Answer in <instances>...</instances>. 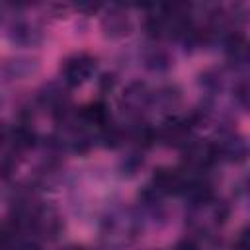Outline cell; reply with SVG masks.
Masks as SVG:
<instances>
[{"instance_id":"obj_1","label":"cell","mask_w":250,"mask_h":250,"mask_svg":"<svg viewBox=\"0 0 250 250\" xmlns=\"http://www.w3.org/2000/svg\"><path fill=\"white\" fill-rule=\"evenodd\" d=\"M94 70H96V57H92L90 53H84V51L68 55L61 64L62 80L68 86H82L84 82H88L92 78Z\"/></svg>"},{"instance_id":"obj_2","label":"cell","mask_w":250,"mask_h":250,"mask_svg":"<svg viewBox=\"0 0 250 250\" xmlns=\"http://www.w3.org/2000/svg\"><path fill=\"white\" fill-rule=\"evenodd\" d=\"M182 150H184V166H186V170H189L193 174L209 170L215 164V160L219 158L215 143H211V141L191 139Z\"/></svg>"},{"instance_id":"obj_3","label":"cell","mask_w":250,"mask_h":250,"mask_svg":"<svg viewBox=\"0 0 250 250\" xmlns=\"http://www.w3.org/2000/svg\"><path fill=\"white\" fill-rule=\"evenodd\" d=\"M29 227L39 232L43 238H57L59 232L62 230V217L55 207L49 205H37L29 211L27 215Z\"/></svg>"},{"instance_id":"obj_4","label":"cell","mask_w":250,"mask_h":250,"mask_svg":"<svg viewBox=\"0 0 250 250\" xmlns=\"http://www.w3.org/2000/svg\"><path fill=\"white\" fill-rule=\"evenodd\" d=\"M191 121L189 119H168L166 123H162V127L156 133V141H160L166 146H174V148H184L189 141H191Z\"/></svg>"},{"instance_id":"obj_5","label":"cell","mask_w":250,"mask_h":250,"mask_svg":"<svg viewBox=\"0 0 250 250\" xmlns=\"http://www.w3.org/2000/svg\"><path fill=\"white\" fill-rule=\"evenodd\" d=\"M188 182V176L182 170L176 168H156L152 174V184L148 186L152 191H156L158 195H170V193H182L184 186Z\"/></svg>"},{"instance_id":"obj_6","label":"cell","mask_w":250,"mask_h":250,"mask_svg":"<svg viewBox=\"0 0 250 250\" xmlns=\"http://www.w3.org/2000/svg\"><path fill=\"white\" fill-rule=\"evenodd\" d=\"M102 31L109 39H121L131 33V20L119 6H111L102 16Z\"/></svg>"},{"instance_id":"obj_7","label":"cell","mask_w":250,"mask_h":250,"mask_svg":"<svg viewBox=\"0 0 250 250\" xmlns=\"http://www.w3.org/2000/svg\"><path fill=\"white\" fill-rule=\"evenodd\" d=\"M150 100H152V92L145 82H131L121 96V105L125 107L127 113L139 115L150 107Z\"/></svg>"},{"instance_id":"obj_8","label":"cell","mask_w":250,"mask_h":250,"mask_svg":"<svg viewBox=\"0 0 250 250\" xmlns=\"http://www.w3.org/2000/svg\"><path fill=\"white\" fill-rule=\"evenodd\" d=\"M217 156H225L230 162H242L246 158V143L240 135L227 133L219 143H215Z\"/></svg>"},{"instance_id":"obj_9","label":"cell","mask_w":250,"mask_h":250,"mask_svg":"<svg viewBox=\"0 0 250 250\" xmlns=\"http://www.w3.org/2000/svg\"><path fill=\"white\" fill-rule=\"evenodd\" d=\"M78 119L82 125H92L96 129H105L109 125V111L105 107V104L102 102H92L86 104L80 111H78Z\"/></svg>"},{"instance_id":"obj_10","label":"cell","mask_w":250,"mask_h":250,"mask_svg":"<svg viewBox=\"0 0 250 250\" xmlns=\"http://www.w3.org/2000/svg\"><path fill=\"white\" fill-rule=\"evenodd\" d=\"M182 102V94L176 86H162L156 92H152L150 107L156 105L160 111H174Z\"/></svg>"},{"instance_id":"obj_11","label":"cell","mask_w":250,"mask_h":250,"mask_svg":"<svg viewBox=\"0 0 250 250\" xmlns=\"http://www.w3.org/2000/svg\"><path fill=\"white\" fill-rule=\"evenodd\" d=\"M8 141L12 143V148L16 152H25L35 145V133L25 125H18L8 133Z\"/></svg>"},{"instance_id":"obj_12","label":"cell","mask_w":250,"mask_h":250,"mask_svg":"<svg viewBox=\"0 0 250 250\" xmlns=\"http://www.w3.org/2000/svg\"><path fill=\"white\" fill-rule=\"evenodd\" d=\"M227 55L232 62H238V64H244L246 59H248V45H246V39L242 35H230L227 39Z\"/></svg>"},{"instance_id":"obj_13","label":"cell","mask_w":250,"mask_h":250,"mask_svg":"<svg viewBox=\"0 0 250 250\" xmlns=\"http://www.w3.org/2000/svg\"><path fill=\"white\" fill-rule=\"evenodd\" d=\"M170 64H172V59H170V55H168L164 49L152 47V49L146 51V55H145V66L150 68V70L162 72V70L170 68Z\"/></svg>"},{"instance_id":"obj_14","label":"cell","mask_w":250,"mask_h":250,"mask_svg":"<svg viewBox=\"0 0 250 250\" xmlns=\"http://www.w3.org/2000/svg\"><path fill=\"white\" fill-rule=\"evenodd\" d=\"M121 174L123 176H135L141 168H143V154L139 152H133V154H127L123 160H121Z\"/></svg>"},{"instance_id":"obj_15","label":"cell","mask_w":250,"mask_h":250,"mask_svg":"<svg viewBox=\"0 0 250 250\" xmlns=\"http://www.w3.org/2000/svg\"><path fill=\"white\" fill-rule=\"evenodd\" d=\"M234 250H250V234L248 229H242L234 240Z\"/></svg>"},{"instance_id":"obj_16","label":"cell","mask_w":250,"mask_h":250,"mask_svg":"<svg viewBox=\"0 0 250 250\" xmlns=\"http://www.w3.org/2000/svg\"><path fill=\"white\" fill-rule=\"evenodd\" d=\"M174 250H199V246H197V242L193 238H182V240L176 242Z\"/></svg>"},{"instance_id":"obj_17","label":"cell","mask_w":250,"mask_h":250,"mask_svg":"<svg viewBox=\"0 0 250 250\" xmlns=\"http://www.w3.org/2000/svg\"><path fill=\"white\" fill-rule=\"evenodd\" d=\"M246 92H248V90H246V84L242 82V84H240V86L236 88V98L240 100V104H242V107H246V96H248Z\"/></svg>"},{"instance_id":"obj_18","label":"cell","mask_w":250,"mask_h":250,"mask_svg":"<svg viewBox=\"0 0 250 250\" xmlns=\"http://www.w3.org/2000/svg\"><path fill=\"white\" fill-rule=\"evenodd\" d=\"M8 133H10V131H8V129H6V125L0 121V146L8 141Z\"/></svg>"},{"instance_id":"obj_19","label":"cell","mask_w":250,"mask_h":250,"mask_svg":"<svg viewBox=\"0 0 250 250\" xmlns=\"http://www.w3.org/2000/svg\"><path fill=\"white\" fill-rule=\"evenodd\" d=\"M18 250H43L41 246H37V244H33V242H23Z\"/></svg>"},{"instance_id":"obj_20","label":"cell","mask_w":250,"mask_h":250,"mask_svg":"<svg viewBox=\"0 0 250 250\" xmlns=\"http://www.w3.org/2000/svg\"><path fill=\"white\" fill-rule=\"evenodd\" d=\"M62 250H86L84 246H78V244H72V246H66V248H62Z\"/></svg>"}]
</instances>
